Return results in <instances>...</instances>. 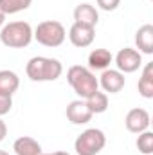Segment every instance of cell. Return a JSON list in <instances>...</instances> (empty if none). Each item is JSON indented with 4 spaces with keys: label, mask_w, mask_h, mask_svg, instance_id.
<instances>
[{
    "label": "cell",
    "mask_w": 153,
    "mask_h": 155,
    "mask_svg": "<svg viewBox=\"0 0 153 155\" xmlns=\"http://www.w3.org/2000/svg\"><path fill=\"white\" fill-rule=\"evenodd\" d=\"M25 74L31 81L45 83V81H56L63 74V65L56 58L47 56H34L25 65Z\"/></svg>",
    "instance_id": "6da1fadb"
},
{
    "label": "cell",
    "mask_w": 153,
    "mask_h": 155,
    "mask_svg": "<svg viewBox=\"0 0 153 155\" xmlns=\"http://www.w3.org/2000/svg\"><path fill=\"white\" fill-rule=\"evenodd\" d=\"M33 4V0H0V9L7 15H16L20 11L29 9Z\"/></svg>",
    "instance_id": "ac0fdd59"
},
{
    "label": "cell",
    "mask_w": 153,
    "mask_h": 155,
    "mask_svg": "<svg viewBox=\"0 0 153 155\" xmlns=\"http://www.w3.org/2000/svg\"><path fill=\"white\" fill-rule=\"evenodd\" d=\"M137 150L142 155H153V132L146 130L137 137Z\"/></svg>",
    "instance_id": "d6986e66"
},
{
    "label": "cell",
    "mask_w": 153,
    "mask_h": 155,
    "mask_svg": "<svg viewBox=\"0 0 153 155\" xmlns=\"http://www.w3.org/2000/svg\"><path fill=\"white\" fill-rule=\"evenodd\" d=\"M94 38H96V27L83 25V24H76L74 22L70 25V29H69V40L77 49L90 47L94 43Z\"/></svg>",
    "instance_id": "ba28073f"
},
{
    "label": "cell",
    "mask_w": 153,
    "mask_h": 155,
    "mask_svg": "<svg viewBox=\"0 0 153 155\" xmlns=\"http://www.w3.org/2000/svg\"><path fill=\"white\" fill-rule=\"evenodd\" d=\"M5 137H7V124L0 119V143H2Z\"/></svg>",
    "instance_id": "7402d4cb"
},
{
    "label": "cell",
    "mask_w": 153,
    "mask_h": 155,
    "mask_svg": "<svg viewBox=\"0 0 153 155\" xmlns=\"http://www.w3.org/2000/svg\"><path fill=\"white\" fill-rule=\"evenodd\" d=\"M135 47L141 54H153V25L144 24L135 33Z\"/></svg>",
    "instance_id": "7c38bea8"
},
{
    "label": "cell",
    "mask_w": 153,
    "mask_h": 155,
    "mask_svg": "<svg viewBox=\"0 0 153 155\" xmlns=\"http://www.w3.org/2000/svg\"><path fill=\"white\" fill-rule=\"evenodd\" d=\"M13 108V96H5V94H0V117L9 114Z\"/></svg>",
    "instance_id": "ffe728a7"
},
{
    "label": "cell",
    "mask_w": 153,
    "mask_h": 155,
    "mask_svg": "<svg viewBox=\"0 0 153 155\" xmlns=\"http://www.w3.org/2000/svg\"><path fill=\"white\" fill-rule=\"evenodd\" d=\"M65 114H67V119L72 123V124H86L94 114L88 110V107H86V103H85V99H76V101H70L69 103V107H67V110H65Z\"/></svg>",
    "instance_id": "30bf717a"
},
{
    "label": "cell",
    "mask_w": 153,
    "mask_h": 155,
    "mask_svg": "<svg viewBox=\"0 0 153 155\" xmlns=\"http://www.w3.org/2000/svg\"><path fill=\"white\" fill-rule=\"evenodd\" d=\"M43 155H70L69 152H52V153H43Z\"/></svg>",
    "instance_id": "cb8c5ba5"
},
{
    "label": "cell",
    "mask_w": 153,
    "mask_h": 155,
    "mask_svg": "<svg viewBox=\"0 0 153 155\" xmlns=\"http://www.w3.org/2000/svg\"><path fill=\"white\" fill-rule=\"evenodd\" d=\"M99 87L105 90V94H119L124 85H126V78L121 71L117 69H106L103 71V74L99 76Z\"/></svg>",
    "instance_id": "9c48e42d"
},
{
    "label": "cell",
    "mask_w": 153,
    "mask_h": 155,
    "mask_svg": "<svg viewBox=\"0 0 153 155\" xmlns=\"http://www.w3.org/2000/svg\"><path fill=\"white\" fill-rule=\"evenodd\" d=\"M20 87V78L13 71H0V94L13 96Z\"/></svg>",
    "instance_id": "2e32d148"
},
{
    "label": "cell",
    "mask_w": 153,
    "mask_h": 155,
    "mask_svg": "<svg viewBox=\"0 0 153 155\" xmlns=\"http://www.w3.org/2000/svg\"><path fill=\"white\" fill-rule=\"evenodd\" d=\"M67 38V31L61 22L58 20H45L40 22L36 29H33V40H36L43 47H60Z\"/></svg>",
    "instance_id": "277c9868"
},
{
    "label": "cell",
    "mask_w": 153,
    "mask_h": 155,
    "mask_svg": "<svg viewBox=\"0 0 153 155\" xmlns=\"http://www.w3.org/2000/svg\"><path fill=\"white\" fill-rule=\"evenodd\" d=\"M150 123H151L150 112H148L146 108H141V107L128 110V114L124 117V126H126V130L132 132V134H137V135L142 134V132H146V130L150 128Z\"/></svg>",
    "instance_id": "52a82bcc"
},
{
    "label": "cell",
    "mask_w": 153,
    "mask_h": 155,
    "mask_svg": "<svg viewBox=\"0 0 153 155\" xmlns=\"http://www.w3.org/2000/svg\"><path fill=\"white\" fill-rule=\"evenodd\" d=\"M0 155H9L7 152H4V150H0Z\"/></svg>",
    "instance_id": "d4e9b609"
},
{
    "label": "cell",
    "mask_w": 153,
    "mask_h": 155,
    "mask_svg": "<svg viewBox=\"0 0 153 155\" xmlns=\"http://www.w3.org/2000/svg\"><path fill=\"white\" fill-rule=\"evenodd\" d=\"M67 81L72 87V90L76 92L81 99L90 97L96 90H99V81L96 74L83 65H72L67 71Z\"/></svg>",
    "instance_id": "7a4b0ae2"
},
{
    "label": "cell",
    "mask_w": 153,
    "mask_h": 155,
    "mask_svg": "<svg viewBox=\"0 0 153 155\" xmlns=\"http://www.w3.org/2000/svg\"><path fill=\"white\" fill-rule=\"evenodd\" d=\"M74 22L83 24V25H90L96 27L99 22V11L92 5V4H77L74 9Z\"/></svg>",
    "instance_id": "8fae6325"
},
{
    "label": "cell",
    "mask_w": 153,
    "mask_h": 155,
    "mask_svg": "<svg viewBox=\"0 0 153 155\" xmlns=\"http://www.w3.org/2000/svg\"><path fill=\"white\" fill-rule=\"evenodd\" d=\"M13 150L16 155H43L45 152L41 150V144H40L36 139L29 137V135H22L18 137L15 143H13Z\"/></svg>",
    "instance_id": "4fadbf2b"
},
{
    "label": "cell",
    "mask_w": 153,
    "mask_h": 155,
    "mask_svg": "<svg viewBox=\"0 0 153 155\" xmlns=\"http://www.w3.org/2000/svg\"><path fill=\"white\" fill-rule=\"evenodd\" d=\"M88 110L96 116V114H105L108 110V94L101 92V90H96L90 97L85 99Z\"/></svg>",
    "instance_id": "e0dca14e"
},
{
    "label": "cell",
    "mask_w": 153,
    "mask_h": 155,
    "mask_svg": "<svg viewBox=\"0 0 153 155\" xmlns=\"http://www.w3.org/2000/svg\"><path fill=\"white\" fill-rule=\"evenodd\" d=\"M97 2V7L99 9H103V11H115L117 7H119V4H121V0H96Z\"/></svg>",
    "instance_id": "44dd1931"
},
{
    "label": "cell",
    "mask_w": 153,
    "mask_h": 155,
    "mask_svg": "<svg viewBox=\"0 0 153 155\" xmlns=\"http://www.w3.org/2000/svg\"><path fill=\"white\" fill-rule=\"evenodd\" d=\"M137 88L144 99H153V63H146L142 67Z\"/></svg>",
    "instance_id": "9a60e30c"
},
{
    "label": "cell",
    "mask_w": 153,
    "mask_h": 155,
    "mask_svg": "<svg viewBox=\"0 0 153 155\" xmlns=\"http://www.w3.org/2000/svg\"><path fill=\"white\" fill-rule=\"evenodd\" d=\"M106 146V135L99 128H86L74 141V150L77 155H99Z\"/></svg>",
    "instance_id": "5b68a950"
},
{
    "label": "cell",
    "mask_w": 153,
    "mask_h": 155,
    "mask_svg": "<svg viewBox=\"0 0 153 155\" xmlns=\"http://www.w3.org/2000/svg\"><path fill=\"white\" fill-rule=\"evenodd\" d=\"M114 61L117 65V71H121L122 74H132L142 67V54L137 49L124 47L115 54Z\"/></svg>",
    "instance_id": "8992f818"
},
{
    "label": "cell",
    "mask_w": 153,
    "mask_h": 155,
    "mask_svg": "<svg viewBox=\"0 0 153 155\" xmlns=\"http://www.w3.org/2000/svg\"><path fill=\"white\" fill-rule=\"evenodd\" d=\"M0 41L9 49H24L33 41V27L29 22L16 20L4 24L0 29Z\"/></svg>",
    "instance_id": "3957f363"
},
{
    "label": "cell",
    "mask_w": 153,
    "mask_h": 155,
    "mask_svg": "<svg viewBox=\"0 0 153 155\" xmlns=\"http://www.w3.org/2000/svg\"><path fill=\"white\" fill-rule=\"evenodd\" d=\"M112 61H114V56L108 49H94L88 54V69L90 71H106V69H110Z\"/></svg>",
    "instance_id": "5bb4252c"
},
{
    "label": "cell",
    "mask_w": 153,
    "mask_h": 155,
    "mask_svg": "<svg viewBox=\"0 0 153 155\" xmlns=\"http://www.w3.org/2000/svg\"><path fill=\"white\" fill-rule=\"evenodd\" d=\"M4 24H5V13L0 9V27H4Z\"/></svg>",
    "instance_id": "603a6c76"
}]
</instances>
